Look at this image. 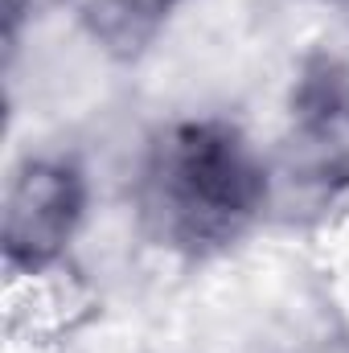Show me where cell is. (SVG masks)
<instances>
[{
  "label": "cell",
  "instance_id": "6da1fadb",
  "mask_svg": "<svg viewBox=\"0 0 349 353\" xmlns=\"http://www.w3.org/2000/svg\"><path fill=\"white\" fill-rule=\"evenodd\" d=\"M132 193L140 230L161 251L210 259L267 218L271 165L230 119H173L144 144Z\"/></svg>",
  "mask_w": 349,
  "mask_h": 353
},
{
  "label": "cell",
  "instance_id": "3957f363",
  "mask_svg": "<svg viewBox=\"0 0 349 353\" xmlns=\"http://www.w3.org/2000/svg\"><path fill=\"white\" fill-rule=\"evenodd\" d=\"M288 107L300 136L337 140L341 132H349V41L321 46L300 62Z\"/></svg>",
  "mask_w": 349,
  "mask_h": 353
},
{
  "label": "cell",
  "instance_id": "7a4b0ae2",
  "mask_svg": "<svg viewBox=\"0 0 349 353\" xmlns=\"http://www.w3.org/2000/svg\"><path fill=\"white\" fill-rule=\"evenodd\" d=\"M87 173L74 157H25L4 185V271L25 279L66 263L87 218Z\"/></svg>",
  "mask_w": 349,
  "mask_h": 353
},
{
  "label": "cell",
  "instance_id": "5b68a950",
  "mask_svg": "<svg viewBox=\"0 0 349 353\" xmlns=\"http://www.w3.org/2000/svg\"><path fill=\"white\" fill-rule=\"evenodd\" d=\"M66 4H74V0H4V46H8V54L17 50V37H21L25 25L50 17Z\"/></svg>",
  "mask_w": 349,
  "mask_h": 353
},
{
  "label": "cell",
  "instance_id": "277c9868",
  "mask_svg": "<svg viewBox=\"0 0 349 353\" xmlns=\"http://www.w3.org/2000/svg\"><path fill=\"white\" fill-rule=\"evenodd\" d=\"M181 0H83L79 25L111 62H136L161 37Z\"/></svg>",
  "mask_w": 349,
  "mask_h": 353
}]
</instances>
